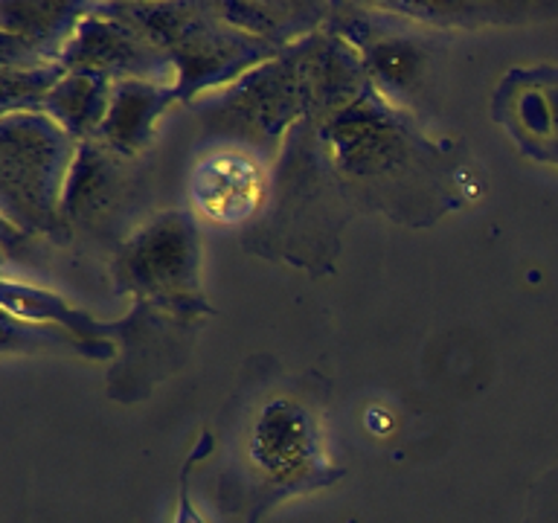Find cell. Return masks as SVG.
<instances>
[{
  "mask_svg": "<svg viewBox=\"0 0 558 523\" xmlns=\"http://www.w3.org/2000/svg\"><path fill=\"white\" fill-rule=\"evenodd\" d=\"M94 3L0 0V68L61 64Z\"/></svg>",
  "mask_w": 558,
  "mask_h": 523,
  "instance_id": "5bb4252c",
  "label": "cell"
},
{
  "mask_svg": "<svg viewBox=\"0 0 558 523\" xmlns=\"http://www.w3.org/2000/svg\"><path fill=\"white\" fill-rule=\"evenodd\" d=\"M113 82L94 73H73L61 78L41 102V111L52 122H59L76 143L94 139L102 129L105 117L111 111Z\"/></svg>",
  "mask_w": 558,
  "mask_h": 523,
  "instance_id": "d6986e66",
  "label": "cell"
},
{
  "mask_svg": "<svg viewBox=\"0 0 558 523\" xmlns=\"http://www.w3.org/2000/svg\"><path fill=\"white\" fill-rule=\"evenodd\" d=\"M78 143L47 113L0 117V209L3 224L33 239L68 244L61 218Z\"/></svg>",
  "mask_w": 558,
  "mask_h": 523,
  "instance_id": "8992f818",
  "label": "cell"
},
{
  "mask_svg": "<svg viewBox=\"0 0 558 523\" xmlns=\"http://www.w3.org/2000/svg\"><path fill=\"white\" fill-rule=\"evenodd\" d=\"M312 120L352 209L381 212L418 230L480 190L457 146L427 137L422 122L381 99L373 82L352 102Z\"/></svg>",
  "mask_w": 558,
  "mask_h": 523,
  "instance_id": "7a4b0ae2",
  "label": "cell"
},
{
  "mask_svg": "<svg viewBox=\"0 0 558 523\" xmlns=\"http://www.w3.org/2000/svg\"><path fill=\"white\" fill-rule=\"evenodd\" d=\"M329 33L352 47L381 99L399 111L425 113L442 61V41L427 26L396 15L381 3H331Z\"/></svg>",
  "mask_w": 558,
  "mask_h": 523,
  "instance_id": "ba28073f",
  "label": "cell"
},
{
  "mask_svg": "<svg viewBox=\"0 0 558 523\" xmlns=\"http://www.w3.org/2000/svg\"><path fill=\"white\" fill-rule=\"evenodd\" d=\"M216 9L227 24L239 26L242 33L256 35L279 50H288L308 35L326 29L331 3H317V0L239 3V0H227V3H216Z\"/></svg>",
  "mask_w": 558,
  "mask_h": 523,
  "instance_id": "e0dca14e",
  "label": "cell"
},
{
  "mask_svg": "<svg viewBox=\"0 0 558 523\" xmlns=\"http://www.w3.org/2000/svg\"><path fill=\"white\" fill-rule=\"evenodd\" d=\"M131 163L134 160L113 155L99 139L78 143L76 163L70 169L61 204V218L70 239L73 233L94 235L113 230V224L120 221L117 216L125 212L137 186Z\"/></svg>",
  "mask_w": 558,
  "mask_h": 523,
  "instance_id": "4fadbf2b",
  "label": "cell"
},
{
  "mask_svg": "<svg viewBox=\"0 0 558 523\" xmlns=\"http://www.w3.org/2000/svg\"><path fill=\"white\" fill-rule=\"evenodd\" d=\"M68 76L64 64H41V68H0V117L21 111H41L52 87Z\"/></svg>",
  "mask_w": 558,
  "mask_h": 523,
  "instance_id": "ffe728a7",
  "label": "cell"
},
{
  "mask_svg": "<svg viewBox=\"0 0 558 523\" xmlns=\"http://www.w3.org/2000/svg\"><path fill=\"white\" fill-rule=\"evenodd\" d=\"M201 323L181 320L155 305L131 303L122 320L111 323L117 364L108 375L113 401H143L157 384L178 373L195 343Z\"/></svg>",
  "mask_w": 558,
  "mask_h": 523,
  "instance_id": "9c48e42d",
  "label": "cell"
},
{
  "mask_svg": "<svg viewBox=\"0 0 558 523\" xmlns=\"http://www.w3.org/2000/svg\"><path fill=\"white\" fill-rule=\"evenodd\" d=\"M396 15L427 29H488V26H532L558 17V3L544 0H434V3H381Z\"/></svg>",
  "mask_w": 558,
  "mask_h": 523,
  "instance_id": "2e32d148",
  "label": "cell"
},
{
  "mask_svg": "<svg viewBox=\"0 0 558 523\" xmlns=\"http://www.w3.org/2000/svg\"><path fill=\"white\" fill-rule=\"evenodd\" d=\"M64 70L94 73L108 82L146 78L174 85V68L163 50H157L146 35L122 21L108 3H94V12L82 21L78 33L61 56Z\"/></svg>",
  "mask_w": 558,
  "mask_h": 523,
  "instance_id": "30bf717a",
  "label": "cell"
},
{
  "mask_svg": "<svg viewBox=\"0 0 558 523\" xmlns=\"http://www.w3.org/2000/svg\"><path fill=\"white\" fill-rule=\"evenodd\" d=\"M108 9L169 56L178 102L218 94L282 52L227 24L216 3H108Z\"/></svg>",
  "mask_w": 558,
  "mask_h": 523,
  "instance_id": "277c9868",
  "label": "cell"
},
{
  "mask_svg": "<svg viewBox=\"0 0 558 523\" xmlns=\"http://www.w3.org/2000/svg\"><path fill=\"white\" fill-rule=\"evenodd\" d=\"M488 113L526 160L558 169V64L506 70Z\"/></svg>",
  "mask_w": 558,
  "mask_h": 523,
  "instance_id": "8fae6325",
  "label": "cell"
},
{
  "mask_svg": "<svg viewBox=\"0 0 558 523\" xmlns=\"http://www.w3.org/2000/svg\"><path fill=\"white\" fill-rule=\"evenodd\" d=\"M329 384L251 357L181 474L174 523H259L282 500L343 477L326 451Z\"/></svg>",
  "mask_w": 558,
  "mask_h": 523,
  "instance_id": "6da1fadb",
  "label": "cell"
},
{
  "mask_svg": "<svg viewBox=\"0 0 558 523\" xmlns=\"http://www.w3.org/2000/svg\"><path fill=\"white\" fill-rule=\"evenodd\" d=\"M523 523H558V465L547 469L532 483Z\"/></svg>",
  "mask_w": 558,
  "mask_h": 523,
  "instance_id": "44dd1931",
  "label": "cell"
},
{
  "mask_svg": "<svg viewBox=\"0 0 558 523\" xmlns=\"http://www.w3.org/2000/svg\"><path fill=\"white\" fill-rule=\"evenodd\" d=\"M111 279L117 296L181 320L204 323L213 314L201 285V230L186 209H163L131 230L117 244Z\"/></svg>",
  "mask_w": 558,
  "mask_h": 523,
  "instance_id": "52a82bcc",
  "label": "cell"
},
{
  "mask_svg": "<svg viewBox=\"0 0 558 523\" xmlns=\"http://www.w3.org/2000/svg\"><path fill=\"white\" fill-rule=\"evenodd\" d=\"M349 209L326 160L317 125L303 120L288 134L274 163L270 198L265 212L247 227L244 247L323 277L331 273Z\"/></svg>",
  "mask_w": 558,
  "mask_h": 523,
  "instance_id": "3957f363",
  "label": "cell"
},
{
  "mask_svg": "<svg viewBox=\"0 0 558 523\" xmlns=\"http://www.w3.org/2000/svg\"><path fill=\"white\" fill-rule=\"evenodd\" d=\"M174 99V85L146 82V78H125L113 85L111 111L94 139L108 146L113 155L137 160L155 139L157 122Z\"/></svg>",
  "mask_w": 558,
  "mask_h": 523,
  "instance_id": "9a60e30c",
  "label": "cell"
},
{
  "mask_svg": "<svg viewBox=\"0 0 558 523\" xmlns=\"http://www.w3.org/2000/svg\"><path fill=\"white\" fill-rule=\"evenodd\" d=\"M190 198L213 224H253L270 198V166L242 148L213 146L192 166Z\"/></svg>",
  "mask_w": 558,
  "mask_h": 523,
  "instance_id": "7c38bea8",
  "label": "cell"
},
{
  "mask_svg": "<svg viewBox=\"0 0 558 523\" xmlns=\"http://www.w3.org/2000/svg\"><path fill=\"white\" fill-rule=\"evenodd\" d=\"M3 317L33 323V326H56V329L70 331L73 338L94 343V346L113 343L111 323L94 320L90 314L73 308L68 300H61L59 294H52L47 288L15 282L12 277L3 279Z\"/></svg>",
  "mask_w": 558,
  "mask_h": 523,
  "instance_id": "ac0fdd59",
  "label": "cell"
},
{
  "mask_svg": "<svg viewBox=\"0 0 558 523\" xmlns=\"http://www.w3.org/2000/svg\"><path fill=\"white\" fill-rule=\"evenodd\" d=\"M192 111L201 122V134L216 146L242 148L274 166L288 134L314 111L305 38L225 90L201 96L192 102Z\"/></svg>",
  "mask_w": 558,
  "mask_h": 523,
  "instance_id": "5b68a950",
  "label": "cell"
}]
</instances>
